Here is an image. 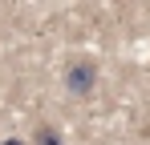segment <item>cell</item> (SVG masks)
Listing matches in <instances>:
<instances>
[{
    "instance_id": "6da1fadb",
    "label": "cell",
    "mask_w": 150,
    "mask_h": 145,
    "mask_svg": "<svg viewBox=\"0 0 150 145\" xmlns=\"http://www.w3.org/2000/svg\"><path fill=\"white\" fill-rule=\"evenodd\" d=\"M93 85H98V65H93V61H73V65L65 69V89L73 97L93 93Z\"/></svg>"
},
{
    "instance_id": "7a4b0ae2",
    "label": "cell",
    "mask_w": 150,
    "mask_h": 145,
    "mask_svg": "<svg viewBox=\"0 0 150 145\" xmlns=\"http://www.w3.org/2000/svg\"><path fill=\"white\" fill-rule=\"evenodd\" d=\"M33 145H61V133H57L53 125H37V133H33Z\"/></svg>"
},
{
    "instance_id": "3957f363",
    "label": "cell",
    "mask_w": 150,
    "mask_h": 145,
    "mask_svg": "<svg viewBox=\"0 0 150 145\" xmlns=\"http://www.w3.org/2000/svg\"><path fill=\"white\" fill-rule=\"evenodd\" d=\"M4 145H25V141H21V137H8V141H4Z\"/></svg>"
}]
</instances>
